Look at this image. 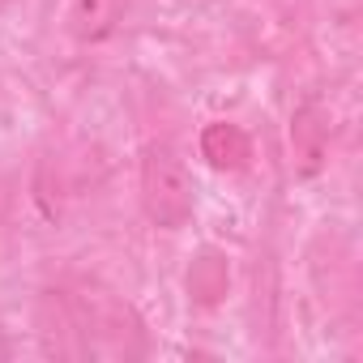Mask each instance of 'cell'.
Segmentation results:
<instances>
[{"label": "cell", "mask_w": 363, "mask_h": 363, "mask_svg": "<svg viewBox=\"0 0 363 363\" xmlns=\"http://www.w3.org/2000/svg\"><path fill=\"white\" fill-rule=\"evenodd\" d=\"M141 206H145V218L162 231H179L193 218V206H197L193 175L167 141H154L141 154Z\"/></svg>", "instance_id": "cell-1"}, {"label": "cell", "mask_w": 363, "mask_h": 363, "mask_svg": "<svg viewBox=\"0 0 363 363\" xmlns=\"http://www.w3.org/2000/svg\"><path fill=\"white\" fill-rule=\"evenodd\" d=\"M291 150L299 175H316L329 154V111L320 103H303L291 120Z\"/></svg>", "instance_id": "cell-2"}, {"label": "cell", "mask_w": 363, "mask_h": 363, "mask_svg": "<svg viewBox=\"0 0 363 363\" xmlns=\"http://www.w3.org/2000/svg\"><path fill=\"white\" fill-rule=\"evenodd\" d=\"M124 13H128V0H69L65 22L77 43H103L120 30Z\"/></svg>", "instance_id": "cell-3"}, {"label": "cell", "mask_w": 363, "mask_h": 363, "mask_svg": "<svg viewBox=\"0 0 363 363\" xmlns=\"http://www.w3.org/2000/svg\"><path fill=\"white\" fill-rule=\"evenodd\" d=\"M201 158L214 171H244L252 158V141L240 124H210L201 133Z\"/></svg>", "instance_id": "cell-4"}, {"label": "cell", "mask_w": 363, "mask_h": 363, "mask_svg": "<svg viewBox=\"0 0 363 363\" xmlns=\"http://www.w3.org/2000/svg\"><path fill=\"white\" fill-rule=\"evenodd\" d=\"M189 291L201 299V303H214L223 291H227V265L218 257H201L189 274Z\"/></svg>", "instance_id": "cell-5"}]
</instances>
